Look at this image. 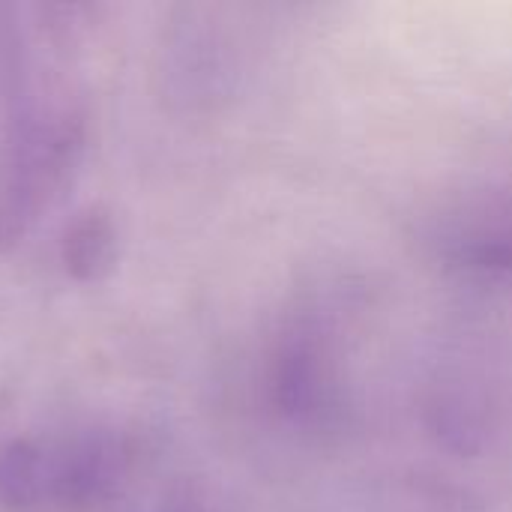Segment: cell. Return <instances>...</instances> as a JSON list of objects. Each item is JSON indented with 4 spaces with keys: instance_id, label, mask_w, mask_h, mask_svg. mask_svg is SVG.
<instances>
[{
    "instance_id": "cell-3",
    "label": "cell",
    "mask_w": 512,
    "mask_h": 512,
    "mask_svg": "<svg viewBox=\"0 0 512 512\" xmlns=\"http://www.w3.org/2000/svg\"><path fill=\"white\" fill-rule=\"evenodd\" d=\"M120 261V228L108 207L90 204L78 210L60 237V264L78 285L105 282Z\"/></svg>"
},
{
    "instance_id": "cell-2",
    "label": "cell",
    "mask_w": 512,
    "mask_h": 512,
    "mask_svg": "<svg viewBox=\"0 0 512 512\" xmlns=\"http://www.w3.org/2000/svg\"><path fill=\"white\" fill-rule=\"evenodd\" d=\"M87 120L69 93H24L0 141V255L24 243L69 195Z\"/></svg>"
},
{
    "instance_id": "cell-4",
    "label": "cell",
    "mask_w": 512,
    "mask_h": 512,
    "mask_svg": "<svg viewBox=\"0 0 512 512\" xmlns=\"http://www.w3.org/2000/svg\"><path fill=\"white\" fill-rule=\"evenodd\" d=\"M156 512H207V507H204L201 495L192 486H174L162 498V504H159Z\"/></svg>"
},
{
    "instance_id": "cell-1",
    "label": "cell",
    "mask_w": 512,
    "mask_h": 512,
    "mask_svg": "<svg viewBox=\"0 0 512 512\" xmlns=\"http://www.w3.org/2000/svg\"><path fill=\"white\" fill-rule=\"evenodd\" d=\"M138 444L117 426L15 438L0 450V504L9 512H102L135 474Z\"/></svg>"
}]
</instances>
